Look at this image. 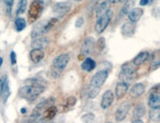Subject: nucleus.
Returning a JSON list of instances; mask_svg holds the SVG:
<instances>
[{"label":"nucleus","instance_id":"obj_1","mask_svg":"<svg viewBox=\"0 0 160 123\" xmlns=\"http://www.w3.org/2000/svg\"><path fill=\"white\" fill-rule=\"evenodd\" d=\"M29 81V84L20 87L18 93L22 99L28 102H32L43 93L45 87L41 82H38L37 79H30Z\"/></svg>","mask_w":160,"mask_h":123},{"label":"nucleus","instance_id":"obj_2","mask_svg":"<svg viewBox=\"0 0 160 123\" xmlns=\"http://www.w3.org/2000/svg\"><path fill=\"white\" fill-rule=\"evenodd\" d=\"M69 61H70V55L68 53L61 54L55 57L51 65V74L53 77L57 78L60 76L62 71L68 66Z\"/></svg>","mask_w":160,"mask_h":123},{"label":"nucleus","instance_id":"obj_3","mask_svg":"<svg viewBox=\"0 0 160 123\" xmlns=\"http://www.w3.org/2000/svg\"><path fill=\"white\" fill-rule=\"evenodd\" d=\"M44 9V4L41 0H34L30 4L28 9V21L33 23L39 18Z\"/></svg>","mask_w":160,"mask_h":123},{"label":"nucleus","instance_id":"obj_4","mask_svg":"<svg viewBox=\"0 0 160 123\" xmlns=\"http://www.w3.org/2000/svg\"><path fill=\"white\" fill-rule=\"evenodd\" d=\"M134 66L129 62H126L122 66L121 71L118 74V78L121 82L129 84L135 79L136 75V69Z\"/></svg>","mask_w":160,"mask_h":123},{"label":"nucleus","instance_id":"obj_5","mask_svg":"<svg viewBox=\"0 0 160 123\" xmlns=\"http://www.w3.org/2000/svg\"><path fill=\"white\" fill-rule=\"evenodd\" d=\"M108 78V71L106 69L99 70L94 74L89 81V89L101 90L102 86L105 84Z\"/></svg>","mask_w":160,"mask_h":123},{"label":"nucleus","instance_id":"obj_6","mask_svg":"<svg viewBox=\"0 0 160 123\" xmlns=\"http://www.w3.org/2000/svg\"><path fill=\"white\" fill-rule=\"evenodd\" d=\"M112 18V11L111 9H109L108 12L105 15H103L99 18H96V31L98 34H102L107 28L108 25L110 24V22Z\"/></svg>","mask_w":160,"mask_h":123},{"label":"nucleus","instance_id":"obj_7","mask_svg":"<svg viewBox=\"0 0 160 123\" xmlns=\"http://www.w3.org/2000/svg\"><path fill=\"white\" fill-rule=\"evenodd\" d=\"M148 105L151 109H159L160 98H159V85L152 87L148 99Z\"/></svg>","mask_w":160,"mask_h":123},{"label":"nucleus","instance_id":"obj_8","mask_svg":"<svg viewBox=\"0 0 160 123\" xmlns=\"http://www.w3.org/2000/svg\"><path fill=\"white\" fill-rule=\"evenodd\" d=\"M72 9V3L69 1L59 2L53 5V12L60 17L67 15Z\"/></svg>","mask_w":160,"mask_h":123},{"label":"nucleus","instance_id":"obj_9","mask_svg":"<svg viewBox=\"0 0 160 123\" xmlns=\"http://www.w3.org/2000/svg\"><path fill=\"white\" fill-rule=\"evenodd\" d=\"M96 45V40L93 37H87L83 40V45L81 46V54L83 56H89L93 52Z\"/></svg>","mask_w":160,"mask_h":123},{"label":"nucleus","instance_id":"obj_10","mask_svg":"<svg viewBox=\"0 0 160 123\" xmlns=\"http://www.w3.org/2000/svg\"><path fill=\"white\" fill-rule=\"evenodd\" d=\"M130 108H131V104H129V102H124L120 105L119 107L118 108L116 114H115L116 120L117 121H123L126 118Z\"/></svg>","mask_w":160,"mask_h":123},{"label":"nucleus","instance_id":"obj_11","mask_svg":"<svg viewBox=\"0 0 160 123\" xmlns=\"http://www.w3.org/2000/svg\"><path fill=\"white\" fill-rule=\"evenodd\" d=\"M48 30L46 28V22H39L35 25L31 33L32 39L41 37L42 35L46 34Z\"/></svg>","mask_w":160,"mask_h":123},{"label":"nucleus","instance_id":"obj_12","mask_svg":"<svg viewBox=\"0 0 160 123\" xmlns=\"http://www.w3.org/2000/svg\"><path fill=\"white\" fill-rule=\"evenodd\" d=\"M114 101V94L111 90H107L103 93L101 102V107L102 110H107L110 107Z\"/></svg>","mask_w":160,"mask_h":123},{"label":"nucleus","instance_id":"obj_13","mask_svg":"<svg viewBox=\"0 0 160 123\" xmlns=\"http://www.w3.org/2000/svg\"><path fill=\"white\" fill-rule=\"evenodd\" d=\"M136 31V23L129 22L123 23L121 27V34L123 37H131L135 34Z\"/></svg>","mask_w":160,"mask_h":123},{"label":"nucleus","instance_id":"obj_14","mask_svg":"<svg viewBox=\"0 0 160 123\" xmlns=\"http://www.w3.org/2000/svg\"><path fill=\"white\" fill-rule=\"evenodd\" d=\"M143 9L142 8H134L132 9L129 13H128V17H129V20L131 22H139L141 18L142 17L143 15Z\"/></svg>","mask_w":160,"mask_h":123},{"label":"nucleus","instance_id":"obj_15","mask_svg":"<svg viewBox=\"0 0 160 123\" xmlns=\"http://www.w3.org/2000/svg\"><path fill=\"white\" fill-rule=\"evenodd\" d=\"M146 90L145 85L143 83H136L131 87L129 91V94L132 98H139L143 94Z\"/></svg>","mask_w":160,"mask_h":123},{"label":"nucleus","instance_id":"obj_16","mask_svg":"<svg viewBox=\"0 0 160 123\" xmlns=\"http://www.w3.org/2000/svg\"><path fill=\"white\" fill-rule=\"evenodd\" d=\"M49 43V38L47 37H38L33 39V41L32 43V49H43L45 48Z\"/></svg>","mask_w":160,"mask_h":123},{"label":"nucleus","instance_id":"obj_17","mask_svg":"<svg viewBox=\"0 0 160 123\" xmlns=\"http://www.w3.org/2000/svg\"><path fill=\"white\" fill-rule=\"evenodd\" d=\"M129 89V85L124 82H118L115 88V95L117 97L118 99H123L124 95L126 94V92H128Z\"/></svg>","mask_w":160,"mask_h":123},{"label":"nucleus","instance_id":"obj_18","mask_svg":"<svg viewBox=\"0 0 160 123\" xmlns=\"http://www.w3.org/2000/svg\"><path fill=\"white\" fill-rule=\"evenodd\" d=\"M150 58V53L148 51H142L140 52L138 55L136 56V57L133 60V65L135 66H141L146 62L148 61Z\"/></svg>","mask_w":160,"mask_h":123},{"label":"nucleus","instance_id":"obj_19","mask_svg":"<svg viewBox=\"0 0 160 123\" xmlns=\"http://www.w3.org/2000/svg\"><path fill=\"white\" fill-rule=\"evenodd\" d=\"M44 57V52L41 49H32L30 51V58L33 63H38Z\"/></svg>","mask_w":160,"mask_h":123},{"label":"nucleus","instance_id":"obj_20","mask_svg":"<svg viewBox=\"0 0 160 123\" xmlns=\"http://www.w3.org/2000/svg\"><path fill=\"white\" fill-rule=\"evenodd\" d=\"M96 67V62L95 60H93L90 57H87L83 60V62L81 64V68L82 69L86 72H91L93 71Z\"/></svg>","mask_w":160,"mask_h":123},{"label":"nucleus","instance_id":"obj_21","mask_svg":"<svg viewBox=\"0 0 160 123\" xmlns=\"http://www.w3.org/2000/svg\"><path fill=\"white\" fill-rule=\"evenodd\" d=\"M145 111H146V107L142 103L136 105L133 110V117L135 119H141L142 116H144Z\"/></svg>","mask_w":160,"mask_h":123},{"label":"nucleus","instance_id":"obj_22","mask_svg":"<svg viewBox=\"0 0 160 123\" xmlns=\"http://www.w3.org/2000/svg\"><path fill=\"white\" fill-rule=\"evenodd\" d=\"M109 9H110V4L108 2L104 1V2L100 3L97 7V9H96V18H99V17L105 15Z\"/></svg>","mask_w":160,"mask_h":123},{"label":"nucleus","instance_id":"obj_23","mask_svg":"<svg viewBox=\"0 0 160 123\" xmlns=\"http://www.w3.org/2000/svg\"><path fill=\"white\" fill-rule=\"evenodd\" d=\"M57 114V108L54 105L49 106L43 111V118L46 120H52Z\"/></svg>","mask_w":160,"mask_h":123},{"label":"nucleus","instance_id":"obj_24","mask_svg":"<svg viewBox=\"0 0 160 123\" xmlns=\"http://www.w3.org/2000/svg\"><path fill=\"white\" fill-rule=\"evenodd\" d=\"M9 95H10V91H9V80L7 79L5 80V82L3 83V88L1 90V92H0V96L2 97L3 99V102L5 104L9 99Z\"/></svg>","mask_w":160,"mask_h":123},{"label":"nucleus","instance_id":"obj_25","mask_svg":"<svg viewBox=\"0 0 160 123\" xmlns=\"http://www.w3.org/2000/svg\"><path fill=\"white\" fill-rule=\"evenodd\" d=\"M15 27H16V30L17 32H22L27 28V22L24 18L22 17H18L16 19L15 21Z\"/></svg>","mask_w":160,"mask_h":123},{"label":"nucleus","instance_id":"obj_26","mask_svg":"<svg viewBox=\"0 0 160 123\" xmlns=\"http://www.w3.org/2000/svg\"><path fill=\"white\" fill-rule=\"evenodd\" d=\"M149 118L152 121L155 123L159 122L160 120V112L159 109H152L149 112Z\"/></svg>","mask_w":160,"mask_h":123},{"label":"nucleus","instance_id":"obj_27","mask_svg":"<svg viewBox=\"0 0 160 123\" xmlns=\"http://www.w3.org/2000/svg\"><path fill=\"white\" fill-rule=\"evenodd\" d=\"M28 6V0H20L18 3V8L16 10V15H22L27 9Z\"/></svg>","mask_w":160,"mask_h":123},{"label":"nucleus","instance_id":"obj_28","mask_svg":"<svg viewBox=\"0 0 160 123\" xmlns=\"http://www.w3.org/2000/svg\"><path fill=\"white\" fill-rule=\"evenodd\" d=\"M81 119L83 123H93L96 119V115L93 113H87V114L83 115Z\"/></svg>","mask_w":160,"mask_h":123},{"label":"nucleus","instance_id":"obj_29","mask_svg":"<svg viewBox=\"0 0 160 123\" xmlns=\"http://www.w3.org/2000/svg\"><path fill=\"white\" fill-rule=\"evenodd\" d=\"M133 4H134V2L132 3V0H128L124 4V6L123 7V9H122V13L123 14H128L132 9L131 7L133 6Z\"/></svg>","mask_w":160,"mask_h":123},{"label":"nucleus","instance_id":"obj_30","mask_svg":"<svg viewBox=\"0 0 160 123\" xmlns=\"http://www.w3.org/2000/svg\"><path fill=\"white\" fill-rule=\"evenodd\" d=\"M105 46H106V40L104 37H101L97 41V49L100 51H102L105 49Z\"/></svg>","mask_w":160,"mask_h":123},{"label":"nucleus","instance_id":"obj_31","mask_svg":"<svg viewBox=\"0 0 160 123\" xmlns=\"http://www.w3.org/2000/svg\"><path fill=\"white\" fill-rule=\"evenodd\" d=\"M67 104V107L68 108H72L73 107L74 105L76 104V103H77V99H76V98L75 97H70V98H68V99H67V102H66Z\"/></svg>","mask_w":160,"mask_h":123},{"label":"nucleus","instance_id":"obj_32","mask_svg":"<svg viewBox=\"0 0 160 123\" xmlns=\"http://www.w3.org/2000/svg\"><path fill=\"white\" fill-rule=\"evenodd\" d=\"M5 4H6L7 12L9 15H11V10H12L13 4H14V0H5Z\"/></svg>","mask_w":160,"mask_h":123},{"label":"nucleus","instance_id":"obj_33","mask_svg":"<svg viewBox=\"0 0 160 123\" xmlns=\"http://www.w3.org/2000/svg\"><path fill=\"white\" fill-rule=\"evenodd\" d=\"M83 23H84V18L82 17V16H80V17H78V18L77 19V21L75 22V27L78 28H81L83 25Z\"/></svg>","mask_w":160,"mask_h":123},{"label":"nucleus","instance_id":"obj_34","mask_svg":"<svg viewBox=\"0 0 160 123\" xmlns=\"http://www.w3.org/2000/svg\"><path fill=\"white\" fill-rule=\"evenodd\" d=\"M9 59H10V62H11V64L12 65L16 64V61H17V59H16V54L15 51H11V52H10Z\"/></svg>","mask_w":160,"mask_h":123},{"label":"nucleus","instance_id":"obj_35","mask_svg":"<svg viewBox=\"0 0 160 123\" xmlns=\"http://www.w3.org/2000/svg\"><path fill=\"white\" fill-rule=\"evenodd\" d=\"M8 79V77L7 75H3L0 78V92H1V90L3 88V83L5 82V80Z\"/></svg>","mask_w":160,"mask_h":123},{"label":"nucleus","instance_id":"obj_36","mask_svg":"<svg viewBox=\"0 0 160 123\" xmlns=\"http://www.w3.org/2000/svg\"><path fill=\"white\" fill-rule=\"evenodd\" d=\"M148 3H149V0H141V1H140V5H141V6L148 5Z\"/></svg>","mask_w":160,"mask_h":123},{"label":"nucleus","instance_id":"obj_37","mask_svg":"<svg viewBox=\"0 0 160 123\" xmlns=\"http://www.w3.org/2000/svg\"><path fill=\"white\" fill-rule=\"evenodd\" d=\"M109 3H119V2H122L123 0H108Z\"/></svg>","mask_w":160,"mask_h":123},{"label":"nucleus","instance_id":"obj_38","mask_svg":"<svg viewBox=\"0 0 160 123\" xmlns=\"http://www.w3.org/2000/svg\"><path fill=\"white\" fill-rule=\"evenodd\" d=\"M131 123H144V122H143L141 119H136L135 120H133Z\"/></svg>","mask_w":160,"mask_h":123},{"label":"nucleus","instance_id":"obj_39","mask_svg":"<svg viewBox=\"0 0 160 123\" xmlns=\"http://www.w3.org/2000/svg\"><path fill=\"white\" fill-rule=\"evenodd\" d=\"M21 113H22V114H26V113H27V109H26V108H22Z\"/></svg>","mask_w":160,"mask_h":123},{"label":"nucleus","instance_id":"obj_40","mask_svg":"<svg viewBox=\"0 0 160 123\" xmlns=\"http://www.w3.org/2000/svg\"><path fill=\"white\" fill-rule=\"evenodd\" d=\"M3 59L0 56V68H1V66H2V64H3Z\"/></svg>","mask_w":160,"mask_h":123},{"label":"nucleus","instance_id":"obj_41","mask_svg":"<svg viewBox=\"0 0 160 123\" xmlns=\"http://www.w3.org/2000/svg\"><path fill=\"white\" fill-rule=\"evenodd\" d=\"M75 1H77V2H80V1H82V0H75Z\"/></svg>","mask_w":160,"mask_h":123},{"label":"nucleus","instance_id":"obj_42","mask_svg":"<svg viewBox=\"0 0 160 123\" xmlns=\"http://www.w3.org/2000/svg\"><path fill=\"white\" fill-rule=\"evenodd\" d=\"M105 123H113V122H111V121H108V122H105Z\"/></svg>","mask_w":160,"mask_h":123},{"label":"nucleus","instance_id":"obj_43","mask_svg":"<svg viewBox=\"0 0 160 123\" xmlns=\"http://www.w3.org/2000/svg\"><path fill=\"white\" fill-rule=\"evenodd\" d=\"M51 123H56V122H51Z\"/></svg>","mask_w":160,"mask_h":123}]
</instances>
